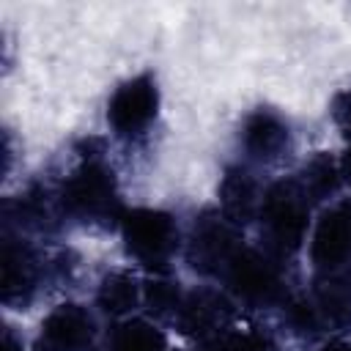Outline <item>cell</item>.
<instances>
[{"label":"cell","instance_id":"cell-1","mask_svg":"<svg viewBox=\"0 0 351 351\" xmlns=\"http://www.w3.org/2000/svg\"><path fill=\"white\" fill-rule=\"evenodd\" d=\"M58 206L80 222H112L123 217L112 170L99 156H85L63 181Z\"/></svg>","mask_w":351,"mask_h":351},{"label":"cell","instance_id":"cell-2","mask_svg":"<svg viewBox=\"0 0 351 351\" xmlns=\"http://www.w3.org/2000/svg\"><path fill=\"white\" fill-rule=\"evenodd\" d=\"M258 219L269 252L293 255L302 250L310 228V197L299 181H277L263 192Z\"/></svg>","mask_w":351,"mask_h":351},{"label":"cell","instance_id":"cell-3","mask_svg":"<svg viewBox=\"0 0 351 351\" xmlns=\"http://www.w3.org/2000/svg\"><path fill=\"white\" fill-rule=\"evenodd\" d=\"M121 236L129 258L140 266L162 274L176 255L178 228L167 211L159 208H129L121 217Z\"/></svg>","mask_w":351,"mask_h":351},{"label":"cell","instance_id":"cell-4","mask_svg":"<svg viewBox=\"0 0 351 351\" xmlns=\"http://www.w3.org/2000/svg\"><path fill=\"white\" fill-rule=\"evenodd\" d=\"M219 277L241 302L255 304V307L274 304L285 293L277 263L252 247H239L233 258L225 263Z\"/></svg>","mask_w":351,"mask_h":351},{"label":"cell","instance_id":"cell-5","mask_svg":"<svg viewBox=\"0 0 351 351\" xmlns=\"http://www.w3.org/2000/svg\"><path fill=\"white\" fill-rule=\"evenodd\" d=\"M159 90L151 74H137L115 88L107 104V123L118 137H140L156 118Z\"/></svg>","mask_w":351,"mask_h":351},{"label":"cell","instance_id":"cell-6","mask_svg":"<svg viewBox=\"0 0 351 351\" xmlns=\"http://www.w3.org/2000/svg\"><path fill=\"white\" fill-rule=\"evenodd\" d=\"M310 261L321 274H340L351 263V203L329 206L310 239Z\"/></svg>","mask_w":351,"mask_h":351},{"label":"cell","instance_id":"cell-7","mask_svg":"<svg viewBox=\"0 0 351 351\" xmlns=\"http://www.w3.org/2000/svg\"><path fill=\"white\" fill-rule=\"evenodd\" d=\"M241 247L236 236V225L228 222L222 214H203L189 236L186 258L189 263L203 274H222L225 263L233 258V252Z\"/></svg>","mask_w":351,"mask_h":351},{"label":"cell","instance_id":"cell-8","mask_svg":"<svg viewBox=\"0 0 351 351\" xmlns=\"http://www.w3.org/2000/svg\"><path fill=\"white\" fill-rule=\"evenodd\" d=\"M173 321L184 335H189L200 343H208L217 335H222L225 329H230L233 304L219 291L197 288L192 293H184V302Z\"/></svg>","mask_w":351,"mask_h":351},{"label":"cell","instance_id":"cell-9","mask_svg":"<svg viewBox=\"0 0 351 351\" xmlns=\"http://www.w3.org/2000/svg\"><path fill=\"white\" fill-rule=\"evenodd\" d=\"M93 340V318L80 304H58L38 329L36 351H85Z\"/></svg>","mask_w":351,"mask_h":351},{"label":"cell","instance_id":"cell-10","mask_svg":"<svg viewBox=\"0 0 351 351\" xmlns=\"http://www.w3.org/2000/svg\"><path fill=\"white\" fill-rule=\"evenodd\" d=\"M288 143H291L288 123L277 112L255 110L247 115V121L241 126V145L252 159L271 162L288 148Z\"/></svg>","mask_w":351,"mask_h":351},{"label":"cell","instance_id":"cell-11","mask_svg":"<svg viewBox=\"0 0 351 351\" xmlns=\"http://www.w3.org/2000/svg\"><path fill=\"white\" fill-rule=\"evenodd\" d=\"M261 189H258V181L252 178L250 170L244 167H230L222 178V186H219V203H222V217L228 222H233L236 228L250 222L252 217H258V208H261Z\"/></svg>","mask_w":351,"mask_h":351},{"label":"cell","instance_id":"cell-12","mask_svg":"<svg viewBox=\"0 0 351 351\" xmlns=\"http://www.w3.org/2000/svg\"><path fill=\"white\" fill-rule=\"evenodd\" d=\"M38 282V261L33 250L16 239H5L3 244V299H27Z\"/></svg>","mask_w":351,"mask_h":351},{"label":"cell","instance_id":"cell-13","mask_svg":"<svg viewBox=\"0 0 351 351\" xmlns=\"http://www.w3.org/2000/svg\"><path fill=\"white\" fill-rule=\"evenodd\" d=\"M321 326H346L351 324V277L348 274H324L318 288L310 296Z\"/></svg>","mask_w":351,"mask_h":351},{"label":"cell","instance_id":"cell-14","mask_svg":"<svg viewBox=\"0 0 351 351\" xmlns=\"http://www.w3.org/2000/svg\"><path fill=\"white\" fill-rule=\"evenodd\" d=\"M140 299H143V285L126 269L107 271L96 291V304L107 315H115V318H123L126 313H132Z\"/></svg>","mask_w":351,"mask_h":351},{"label":"cell","instance_id":"cell-15","mask_svg":"<svg viewBox=\"0 0 351 351\" xmlns=\"http://www.w3.org/2000/svg\"><path fill=\"white\" fill-rule=\"evenodd\" d=\"M104 351H167V340L151 321L123 318L110 329Z\"/></svg>","mask_w":351,"mask_h":351},{"label":"cell","instance_id":"cell-16","mask_svg":"<svg viewBox=\"0 0 351 351\" xmlns=\"http://www.w3.org/2000/svg\"><path fill=\"white\" fill-rule=\"evenodd\" d=\"M340 165L335 159H329L326 154H318L313 156L304 170H302V178H299V186L304 189V195L310 200H324L329 195H335L337 184H340Z\"/></svg>","mask_w":351,"mask_h":351},{"label":"cell","instance_id":"cell-17","mask_svg":"<svg viewBox=\"0 0 351 351\" xmlns=\"http://www.w3.org/2000/svg\"><path fill=\"white\" fill-rule=\"evenodd\" d=\"M143 302L154 315L176 318V313H178V307L184 302V293H181L178 282H173L167 277H154V280H148L143 285Z\"/></svg>","mask_w":351,"mask_h":351},{"label":"cell","instance_id":"cell-18","mask_svg":"<svg viewBox=\"0 0 351 351\" xmlns=\"http://www.w3.org/2000/svg\"><path fill=\"white\" fill-rule=\"evenodd\" d=\"M206 351H269L266 340L255 332H241V329H225L222 335H217L214 340L203 343Z\"/></svg>","mask_w":351,"mask_h":351},{"label":"cell","instance_id":"cell-19","mask_svg":"<svg viewBox=\"0 0 351 351\" xmlns=\"http://www.w3.org/2000/svg\"><path fill=\"white\" fill-rule=\"evenodd\" d=\"M332 115H335V123L340 126V132H343L346 137H351V90L335 96Z\"/></svg>","mask_w":351,"mask_h":351},{"label":"cell","instance_id":"cell-20","mask_svg":"<svg viewBox=\"0 0 351 351\" xmlns=\"http://www.w3.org/2000/svg\"><path fill=\"white\" fill-rule=\"evenodd\" d=\"M324 351H351V343H348V340H335V343H329Z\"/></svg>","mask_w":351,"mask_h":351},{"label":"cell","instance_id":"cell-21","mask_svg":"<svg viewBox=\"0 0 351 351\" xmlns=\"http://www.w3.org/2000/svg\"><path fill=\"white\" fill-rule=\"evenodd\" d=\"M340 173L351 181V148H348V154H346V156H343V162H340Z\"/></svg>","mask_w":351,"mask_h":351},{"label":"cell","instance_id":"cell-22","mask_svg":"<svg viewBox=\"0 0 351 351\" xmlns=\"http://www.w3.org/2000/svg\"><path fill=\"white\" fill-rule=\"evenodd\" d=\"M5 351H22V346L16 343V337L11 332H5Z\"/></svg>","mask_w":351,"mask_h":351}]
</instances>
